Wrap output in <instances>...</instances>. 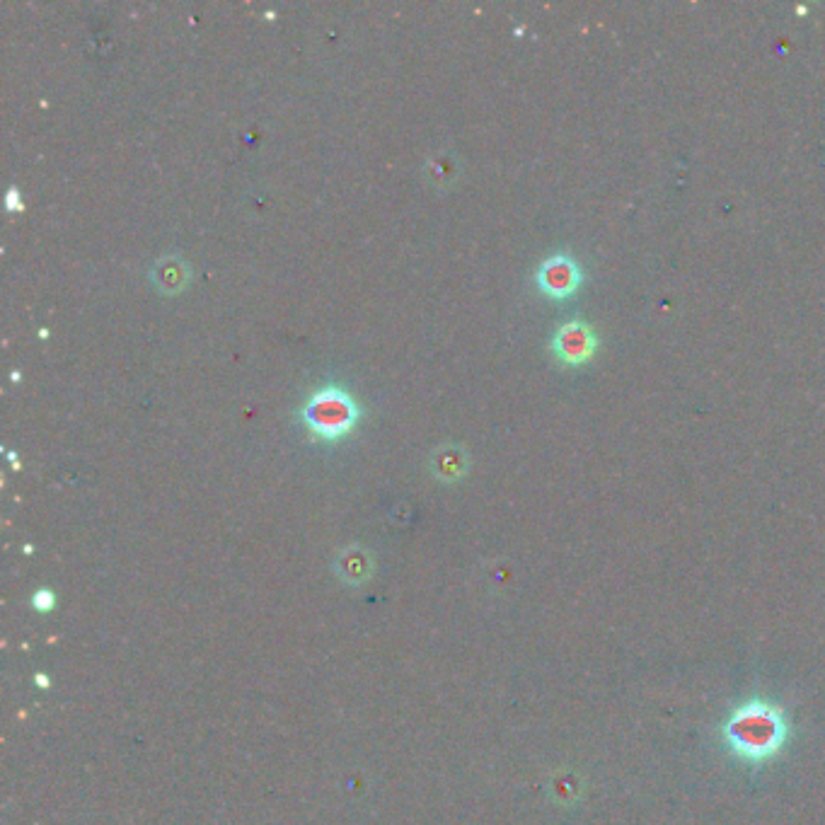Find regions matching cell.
Segmentation results:
<instances>
[{
	"label": "cell",
	"instance_id": "obj_7",
	"mask_svg": "<svg viewBox=\"0 0 825 825\" xmlns=\"http://www.w3.org/2000/svg\"><path fill=\"white\" fill-rule=\"evenodd\" d=\"M17 206H20V204H17V189H10V194H8V209L15 211Z\"/></svg>",
	"mask_w": 825,
	"mask_h": 825
},
{
	"label": "cell",
	"instance_id": "obj_2",
	"mask_svg": "<svg viewBox=\"0 0 825 825\" xmlns=\"http://www.w3.org/2000/svg\"><path fill=\"white\" fill-rule=\"evenodd\" d=\"M305 426L322 441H339L349 434L361 417V409L349 392L330 385L310 395L300 409Z\"/></svg>",
	"mask_w": 825,
	"mask_h": 825
},
{
	"label": "cell",
	"instance_id": "obj_6",
	"mask_svg": "<svg viewBox=\"0 0 825 825\" xmlns=\"http://www.w3.org/2000/svg\"><path fill=\"white\" fill-rule=\"evenodd\" d=\"M467 463H470L467 450L463 446H458V443H443V446L434 448V453H431L429 458V467L434 470V475L438 480L446 482L463 477L467 472Z\"/></svg>",
	"mask_w": 825,
	"mask_h": 825
},
{
	"label": "cell",
	"instance_id": "obj_5",
	"mask_svg": "<svg viewBox=\"0 0 825 825\" xmlns=\"http://www.w3.org/2000/svg\"><path fill=\"white\" fill-rule=\"evenodd\" d=\"M189 279H192V269L184 262L180 255H165L155 262L153 271H150V281L165 296H175L187 288Z\"/></svg>",
	"mask_w": 825,
	"mask_h": 825
},
{
	"label": "cell",
	"instance_id": "obj_1",
	"mask_svg": "<svg viewBox=\"0 0 825 825\" xmlns=\"http://www.w3.org/2000/svg\"><path fill=\"white\" fill-rule=\"evenodd\" d=\"M726 741L746 760H767L780 753L787 738V719L780 707L767 702H748L726 719Z\"/></svg>",
	"mask_w": 825,
	"mask_h": 825
},
{
	"label": "cell",
	"instance_id": "obj_3",
	"mask_svg": "<svg viewBox=\"0 0 825 825\" xmlns=\"http://www.w3.org/2000/svg\"><path fill=\"white\" fill-rule=\"evenodd\" d=\"M598 351V334L584 320H567L552 334V354L564 366H584Z\"/></svg>",
	"mask_w": 825,
	"mask_h": 825
},
{
	"label": "cell",
	"instance_id": "obj_4",
	"mask_svg": "<svg viewBox=\"0 0 825 825\" xmlns=\"http://www.w3.org/2000/svg\"><path fill=\"white\" fill-rule=\"evenodd\" d=\"M535 281H538V288L545 296L564 300L574 296L579 286L584 284V271H581V264L574 257L557 252V255H550L540 264Z\"/></svg>",
	"mask_w": 825,
	"mask_h": 825
}]
</instances>
